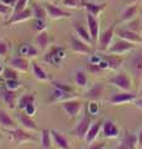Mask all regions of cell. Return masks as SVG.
<instances>
[{"label":"cell","mask_w":142,"mask_h":149,"mask_svg":"<svg viewBox=\"0 0 142 149\" xmlns=\"http://www.w3.org/2000/svg\"><path fill=\"white\" fill-rule=\"evenodd\" d=\"M5 130H6L9 141L14 144H16V146L37 142V138L34 134H31L30 130H27L25 128H14V129H5Z\"/></svg>","instance_id":"6da1fadb"},{"label":"cell","mask_w":142,"mask_h":149,"mask_svg":"<svg viewBox=\"0 0 142 149\" xmlns=\"http://www.w3.org/2000/svg\"><path fill=\"white\" fill-rule=\"evenodd\" d=\"M115 35H116V22H113L106 30L100 34L99 40H98L99 41V50L108 51L114 42Z\"/></svg>","instance_id":"7a4b0ae2"},{"label":"cell","mask_w":142,"mask_h":149,"mask_svg":"<svg viewBox=\"0 0 142 149\" xmlns=\"http://www.w3.org/2000/svg\"><path fill=\"white\" fill-rule=\"evenodd\" d=\"M61 108L66 112V114L68 116V118L74 119L80 114L82 109H83V103L79 100H67L64 102H61Z\"/></svg>","instance_id":"3957f363"},{"label":"cell","mask_w":142,"mask_h":149,"mask_svg":"<svg viewBox=\"0 0 142 149\" xmlns=\"http://www.w3.org/2000/svg\"><path fill=\"white\" fill-rule=\"evenodd\" d=\"M109 83L113 85L114 87L119 88V90L126 91V92H130L132 88V81L126 72H119L117 74H115L114 77L110 78Z\"/></svg>","instance_id":"277c9868"},{"label":"cell","mask_w":142,"mask_h":149,"mask_svg":"<svg viewBox=\"0 0 142 149\" xmlns=\"http://www.w3.org/2000/svg\"><path fill=\"white\" fill-rule=\"evenodd\" d=\"M66 57V50L63 47H52L48 52H46L43 56V61L52 66L57 67L62 63V61Z\"/></svg>","instance_id":"5b68a950"},{"label":"cell","mask_w":142,"mask_h":149,"mask_svg":"<svg viewBox=\"0 0 142 149\" xmlns=\"http://www.w3.org/2000/svg\"><path fill=\"white\" fill-rule=\"evenodd\" d=\"M91 118L89 114H84L83 117L79 119V122L75 124V127L73 128V136L78 139H85L88 130L91 127Z\"/></svg>","instance_id":"8992f818"},{"label":"cell","mask_w":142,"mask_h":149,"mask_svg":"<svg viewBox=\"0 0 142 149\" xmlns=\"http://www.w3.org/2000/svg\"><path fill=\"white\" fill-rule=\"evenodd\" d=\"M135 47H136V44L130 42V41H126V40L119 37L117 40L114 41L113 45L110 46V49L108 51L110 54H114V55H123V54H127V52H130V51L135 50Z\"/></svg>","instance_id":"52a82bcc"},{"label":"cell","mask_w":142,"mask_h":149,"mask_svg":"<svg viewBox=\"0 0 142 149\" xmlns=\"http://www.w3.org/2000/svg\"><path fill=\"white\" fill-rule=\"evenodd\" d=\"M69 44H71V49L73 52L79 54V55H91L93 49L89 44L84 42L83 40H80L78 36L71 35L69 36Z\"/></svg>","instance_id":"ba28073f"},{"label":"cell","mask_w":142,"mask_h":149,"mask_svg":"<svg viewBox=\"0 0 142 149\" xmlns=\"http://www.w3.org/2000/svg\"><path fill=\"white\" fill-rule=\"evenodd\" d=\"M31 19H34L32 9H31V8H26L25 10H22V11L14 13L12 15L5 21V25L6 26H10V25L20 24V22H25L27 20H31Z\"/></svg>","instance_id":"9c48e42d"},{"label":"cell","mask_w":142,"mask_h":149,"mask_svg":"<svg viewBox=\"0 0 142 149\" xmlns=\"http://www.w3.org/2000/svg\"><path fill=\"white\" fill-rule=\"evenodd\" d=\"M137 98V96L132 92H119V93H114V95L109 98V103L114 104V106H119V104H125V103H131L135 102Z\"/></svg>","instance_id":"30bf717a"},{"label":"cell","mask_w":142,"mask_h":149,"mask_svg":"<svg viewBox=\"0 0 142 149\" xmlns=\"http://www.w3.org/2000/svg\"><path fill=\"white\" fill-rule=\"evenodd\" d=\"M46 10H47V15L49 19H52V20H61V19H71L72 17V14L68 13L66 10H63L59 6L54 5L53 3H47L45 5Z\"/></svg>","instance_id":"8fae6325"},{"label":"cell","mask_w":142,"mask_h":149,"mask_svg":"<svg viewBox=\"0 0 142 149\" xmlns=\"http://www.w3.org/2000/svg\"><path fill=\"white\" fill-rule=\"evenodd\" d=\"M116 35L120 39H123L126 41H130V42L134 44H142V34H139V32L131 31L126 27H119L116 29Z\"/></svg>","instance_id":"7c38bea8"},{"label":"cell","mask_w":142,"mask_h":149,"mask_svg":"<svg viewBox=\"0 0 142 149\" xmlns=\"http://www.w3.org/2000/svg\"><path fill=\"white\" fill-rule=\"evenodd\" d=\"M53 146L57 149H72V144L64 134L57 129H51Z\"/></svg>","instance_id":"4fadbf2b"},{"label":"cell","mask_w":142,"mask_h":149,"mask_svg":"<svg viewBox=\"0 0 142 149\" xmlns=\"http://www.w3.org/2000/svg\"><path fill=\"white\" fill-rule=\"evenodd\" d=\"M0 98L10 109H15L17 107V101L19 100H17L16 91L8 90L6 87L3 88V90H0Z\"/></svg>","instance_id":"5bb4252c"},{"label":"cell","mask_w":142,"mask_h":149,"mask_svg":"<svg viewBox=\"0 0 142 149\" xmlns=\"http://www.w3.org/2000/svg\"><path fill=\"white\" fill-rule=\"evenodd\" d=\"M103 136L108 139H114L117 138L119 134H120V129H119L117 124L114 122L113 119H106L104 120L103 123V128H102Z\"/></svg>","instance_id":"9a60e30c"},{"label":"cell","mask_w":142,"mask_h":149,"mask_svg":"<svg viewBox=\"0 0 142 149\" xmlns=\"http://www.w3.org/2000/svg\"><path fill=\"white\" fill-rule=\"evenodd\" d=\"M86 25H88V30L90 32L91 39H93L94 42H97L100 36V22L98 20V17L86 13Z\"/></svg>","instance_id":"2e32d148"},{"label":"cell","mask_w":142,"mask_h":149,"mask_svg":"<svg viewBox=\"0 0 142 149\" xmlns=\"http://www.w3.org/2000/svg\"><path fill=\"white\" fill-rule=\"evenodd\" d=\"M9 66L15 68L16 71H19V72H27L29 68L31 67V63H30L29 58L22 57V56H15V57L10 58Z\"/></svg>","instance_id":"e0dca14e"},{"label":"cell","mask_w":142,"mask_h":149,"mask_svg":"<svg viewBox=\"0 0 142 149\" xmlns=\"http://www.w3.org/2000/svg\"><path fill=\"white\" fill-rule=\"evenodd\" d=\"M53 41H54V39H53L52 35H49L47 31H42V32H38V35L36 36L35 44H36V47L38 50L46 51L49 46H51V44Z\"/></svg>","instance_id":"ac0fdd59"},{"label":"cell","mask_w":142,"mask_h":149,"mask_svg":"<svg viewBox=\"0 0 142 149\" xmlns=\"http://www.w3.org/2000/svg\"><path fill=\"white\" fill-rule=\"evenodd\" d=\"M140 10V4H132V5L126 6L120 14V21L122 22H129L131 20L136 19L137 14H139Z\"/></svg>","instance_id":"d6986e66"},{"label":"cell","mask_w":142,"mask_h":149,"mask_svg":"<svg viewBox=\"0 0 142 149\" xmlns=\"http://www.w3.org/2000/svg\"><path fill=\"white\" fill-rule=\"evenodd\" d=\"M17 119H19L20 124L22 125V128L31 130V132H36V130H37V124H36L34 118L30 117L25 112H22V111L17 112Z\"/></svg>","instance_id":"ffe728a7"},{"label":"cell","mask_w":142,"mask_h":149,"mask_svg":"<svg viewBox=\"0 0 142 149\" xmlns=\"http://www.w3.org/2000/svg\"><path fill=\"white\" fill-rule=\"evenodd\" d=\"M83 8L86 10V13L93 15L95 17H99L102 13L106 9V3H93V1H83Z\"/></svg>","instance_id":"44dd1931"},{"label":"cell","mask_w":142,"mask_h":149,"mask_svg":"<svg viewBox=\"0 0 142 149\" xmlns=\"http://www.w3.org/2000/svg\"><path fill=\"white\" fill-rule=\"evenodd\" d=\"M104 91H105L104 85H102V83H95V85H93L85 92L84 97L88 101H99L103 97Z\"/></svg>","instance_id":"7402d4cb"},{"label":"cell","mask_w":142,"mask_h":149,"mask_svg":"<svg viewBox=\"0 0 142 149\" xmlns=\"http://www.w3.org/2000/svg\"><path fill=\"white\" fill-rule=\"evenodd\" d=\"M103 123H104V119H99L95 123L91 124V127L88 130V134H86V137H85V141L88 144H91V143H94L95 141H97V138L99 137L100 132H102Z\"/></svg>","instance_id":"603a6c76"},{"label":"cell","mask_w":142,"mask_h":149,"mask_svg":"<svg viewBox=\"0 0 142 149\" xmlns=\"http://www.w3.org/2000/svg\"><path fill=\"white\" fill-rule=\"evenodd\" d=\"M73 96H74V93H67L64 91L59 90V88L53 87L51 93H49L48 101L51 102V103H54V102H64L67 100L73 98Z\"/></svg>","instance_id":"cb8c5ba5"},{"label":"cell","mask_w":142,"mask_h":149,"mask_svg":"<svg viewBox=\"0 0 142 149\" xmlns=\"http://www.w3.org/2000/svg\"><path fill=\"white\" fill-rule=\"evenodd\" d=\"M31 71H32L34 77L37 81H41V82H51L52 81V77L49 76V73L46 72L37 62L31 63Z\"/></svg>","instance_id":"d4e9b609"},{"label":"cell","mask_w":142,"mask_h":149,"mask_svg":"<svg viewBox=\"0 0 142 149\" xmlns=\"http://www.w3.org/2000/svg\"><path fill=\"white\" fill-rule=\"evenodd\" d=\"M105 61H106L109 70H113V71H119L121 67H122V63H123V58L121 57L120 55H106L103 57Z\"/></svg>","instance_id":"484cf974"},{"label":"cell","mask_w":142,"mask_h":149,"mask_svg":"<svg viewBox=\"0 0 142 149\" xmlns=\"http://www.w3.org/2000/svg\"><path fill=\"white\" fill-rule=\"evenodd\" d=\"M73 29H74V31H75V35L79 37L80 40H83L84 42L89 44L90 46L94 44V41H93V39H91V36H90L89 30H86L82 24H79V22H75V24L73 25Z\"/></svg>","instance_id":"4316f807"},{"label":"cell","mask_w":142,"mask_h":149,"mask_svg":"<svg viewBox=\"0 0 142 149\" xmlns=\"http://www.w3.org/2000/svg\"><path fill=\"white\" fill-rule=\"evenodd\" d=\"M122 146H125L127 149H137L139 148V138H137L136 134L126 130L122 136V139L120 142Z\"/></svg>","instance_id":"83f0119b"},{"label":"cell","mask_w":142,"mask_h":149,"mask_svg":"<svg viewBox=\"0 0 142 149\" xmlns=\"http://www.w3.org/2000/svg\"><path fill=\"white\" fill-rule=\"evenodd\" d=\"M31 104H36V96L31 92L24 93L19 98V101H17V108L20 111H24L26 107H29Z\"/></svg>","instance_id":"f1b7e54d"},{"label":"cell","mask_w":142,"mask_h":149,"mask_svg":"<svg viewBox=\"0 0 142 149\" xmlns=\"http://www.w3.org/2000/svg\"><path fill=\"white\" fill-rule=\"evenodd\" d=\"M0 125L4 129H14L16 128V122L6 111L0 109Z\"/></svg>","instance_id":"f546056e"},{"label":"cell","mask_w":142,"mask_h":149,"mask_svg":"<svg viewBox=\"0 0 142 149\" xmlns=\"http://www.w3.org/2000/svg\"><path fill=\"white\" fill-rule=\"evenodd\" d=\"M19 54L22 57H26V58H34L38 55V50L37 47H35L34 45H29V44H22L19 49Z\"/></svg>","instance_id":"4dcf8cb0"},{"label":"cell","mask_w":142,"mask_h":149,"mask_svg":"<svg viewBox=\"0 0 142 149\" xmlns=\"http://www.w3.org/2000/svg\"><path fill=\"white\" fill-rule=\"evenodd\" d=\"M131 66L136 76L141 77L142 76V50L135 54L134 57L131 58Z\"/></svg>","instance_id":"1f68e13d"},{"label":"cell","mask_w":142,"mask_h":149,"mask_svg":"<svg viewBox=\"0 0 142 149\" xmlns=\"http://www.w3.org/2000/svg\"><path fill=\"white\" fill-rule=\"evenodd\" d=\"M74 82L78 87L85 88L88 86V77H86V72L84 70H77L74 72Z\"/></svg>","instance_id":"d6a6232c"},{"label":"cell","mask_w":142,"mask_h":149,"mask_svg":"<svg viewBox=\"0 0 142 149\" xmlns=\"http://www.w3.org/2000/svg\"><path fill=\"white\" fill-rule=\"evenodd\" d=\"M31 9H32V13H34V19H38V20H46L47 17V10L46 8L40 5L37 3H32L31 5Z\"/></svg>","instance_id":"836d02e7"},{"label":"cell","mask_w":142,"mask_h":149,"mask_svg":"<svg viewBox=\"0 0 142 149\" xmlns=\"http://www.w3.org/2000/svg\"><path fill=\"white\" fill-rule=\"evenodd\" d=\"M53 141H52V134L49 129H42L41 130V146L43 149H49L52 147Z\"/></svg>","instance_id":"e575fe53"},{"label":"cell","mask_w":142,"mask_h":149,"mask_svg":"<svg viewBox=\"0 0 142 149\" xmlns=\"http://www.w3.org/2000/svg\"><path fill=\"white\" fill-rule=\"evenodd\" d=\"M126 29L135 31V32H139V34H142V21L140 19H134V20L127 22Z\"/></svg>","instance_id":"d590c367"},{"label":"cell","mask_w":142,"mask_h":149,"mask_svg":"<svg viewBox=\"0 0 142 149\" xmlns=\"http://www.w3.org/2000/svg\"><path fill=\"white\" fill-rule=\"evenodd\" d=\"M14 13V8L8 5V4L0 1V16H3L4 19H9Z\"/></svg>","instance_id":"8d00e7d4"},{"label":"cell","mask_w":142,"mask_h":149,"mask_svg":"<svg viewBox=\"0 0 142 149\" xmlns=\"http://www.w3.org/2000/svg\"><path fill=\"white\" fill-rule=\"evenodd\" d=\"M3 76L5 80H19V71H16L15 68L12 67H5L3 72Z\"/></svg>","instance_id":"74e56055"},{"label":"cell","mask_w":142,"mask_h":149,"mask_svg":"<svg viewBox=\"0 0 142 149\" xmlns=\"http://www.w3.org/2000/svg\"><path fill=\"white\" fill-rule=\"evenodd\" d=\"M10 49H11V42L10 41L0 39V58L6 57V55L9 54Z\"/></svg>","instance_id":"f35d334b"},{"label":"cell","mask_w":142,"mask_h":149,"mask_svg":"<svg viewBox=\"0 0 142 149\" xmlns=\"http://www.w3.org/2000/svg\"><path fill=\"white\" fill-rule=\"evenodd\" d=\"M84 0H62V4L69 9H80L83 8Z\"/></svg>","instance_id":"ab89813d"},{"label":"cell","mask_w":142,"mask_h":149,"mask_svg":"<svg viewBox=\"0 0 142 149\" xmlns=\"http://www.w3.org/2000/svg\"><path fill=\"white\" fill-rule=\"evenodd\" d=\"M100 112V104L98 101H90L88 104V114L89 116H98Z\"/></svg>","instance_id":"60d3db41"},{"label":"cell","mask_w":142,"mask_h":149,"mask_svg":"<svg viewBox=\"0 0 142 149\" xmlns=\"http://www.w3.org/2000/svg\"><path fill=\"white\" fill-rule=\"evenodd\" d=\"M52 86L56 87V88H59V90L64 91L67 93H74V90H73V87L66 85V83H62V82H56V81H51Z\"/></svg>","instance_id":"b9f144b4"},{"label":"cell","mask_w":142,"mask_h":149,"mask_svg":"<svg viewBox=\"0 0 142 149\" xmlns=\"http://www.w3.org/2000/svg\"><path fill=\"white\" fill-rule=\"evenodd\" d=\"M5 87L8 88V90L16 91V90H19V88L21 87V83H20L19 80H6V82H5Z\"/></svg>","instance_id":"7bdbcfd3"},{"label":"cell","mask_w":142,"mask_h":149,"mask_svg":"<svg viewBox=\"0 0 142 149\" xmlns=\"http://www.w3.org/2000/svg\"><path fill=\"white\" fill-rule=\"evenodd\" d=\"M32 29L36 30L37 32L46 31V20H38V19H35V22H34V25H32Z\"/></svg>","instance_id":"ee69618b"},{"label":"cell","mask_w":142,"mask_h":149,"mask_svg":"<svg viewBox=\"0 0 142 149\" xmlns=\"http://www.w3.org/2000/svg\"><path fill=\"white\" fill-rule=\"evenodd\" d=\"M27 3H29V0H17L15 6H14V13H19V11L25 10L27 8Z\"/></svg>","instance_id":"f6af8a7d"},{"label":"cell","mask_w":142,"mask_h":149,"mask_svg":"<svg viewBox=\"0 0 142 149\" xmlns=\"http://www.w3.org/2000/svg\"><path fill=\"white\" fill-rule=\"evenodd\" d=\"M88 71L91 72V73H94V74H98V73H103L104 70L100 67V65H93V63H90L89 67H88Z\"/></svg>","instance_id":"bcb514c9"},{"label":"cell","mask_w":142,"mask_h":149,"mask_svg":"<svg viewBox=\"0 0 142 149\" xmlns=\"http://www.w3.org/2000/svg\"><path fill=\"white\" fill-rule=\"evenodd\" d=\"M25 113H27L30 116V117H34V116L36 114V112H37V108H36V104H31L29 107H26V108L24 109Z\"/></svg>","instance_id":"7dc6e473"},{"label":"cell","mask_w":142,"mask_h":149,"mask_svg":"<svg viewBox=\"0 0 142 149\" xmlns=\"http://www.w3.org/2000/svg\"><path fill=\"white\" fill-rule=\"evenodd\" d=\"M105 147H106V143H104V142H99V143L94 142V143H91L86 149H105Z\"/></svg>","instance_id":"c3c4849f"},{"label":"cell","mask_w":142,"mask_h":149,"mask_svg":"<svg viewBox=\"0 0 142 149\" xmlns=\"http://www.w3.org/2000/svg\"><path fill=\"white\" fill-rule=\"evenodd\" d=\"M103 57H100V56H97V55H91L90 58H89V62L93 63V65H99L100 62H102Z\"/></svg>","instance_id":"681fc988"},{"label":"cell","mask_w":142,"mask_h":149,"mask_svg":"<svg viewBox=\"0 0 142 149\" xmlns=\"http://www.w3.org/2000/svg\"><path fill=\"white\" fill-rule=\"evenodd\" d=\"M137 138H139V149H142V128H141Z\"/></svg>","instance_id":"f907efd6"},{"label":"cell","mask_w":142,"mask_h":149,"mask_svg":"<svg viewBox=\"0 0 142 149\" xmlns=\"http://www.w3.org/2000/svg\"><path fill=\"white\" fill-rule=\"evenodd\" d=\"M134 103H135L136 107H139V108L142 109V97H141V98H136V101L134 102Z\"/></svg>","instance_id":"816d5d0a"},{"label":"cell","mask_w":142,"mask_h":149,"mask_svg":"<svg viewBox=\"0 0 142 149\" xmlns=\"http://www.w3.org/2000/svg\"><path fill=\"white\" fill-rule=\"evenodd\" d=\"M142 0H125L126 4H129V5H132V4H140Z\"/></svg>","instance_id":"f5cc1de1"},{"label":"cell","mask_w":142,"mask_h":149,"mask_svg":"<svg viewBox=\"0 0 142 149\" xmlns=\"http://www.w3.org/2000/svg\"><path fill=\"white\" fill-rule=\"evenodd\" d=\"M115 149H127V148H126L125 146H122V144L120 143V144H119V146H117V147H116Z\"/></svg>","instance_id":"db71d44e"},{"label":"cell","mask_w":142,"mask_h":149,"mask_svg":"<svg viewBox=\"0 0 142 149\" xmlns=\"http://www.w3.org/2000/svg\"><path fill=\"white\" fill-rule=\"evenodd\" d=\"M4 70H5V68H4V67L1 66V63H0V74H3V72H4Z\"/></svg>","instance_id":"11a10c76"},{"label":"cell","mask_w":142,"mask_h":149,"mask_svg":"<svg viewBox=\"0 0 142 149\" xmlns=\"http://www.w3.org/2000/svg\"><path fill=\"white\" fill-rule=\"evenodd\" d=\"M140 96H141V97H142V90H141V91H140Z\"/></svg>","instance_id":"9f6ffc18"},{"label":"cell","mask_w":142,"mask_h":149,"mask_svg":"<svg viewBox=\"0 0 142 149\" xmlns=\"http://www.w3.org/2000/svg\"><path fill=\"white\" fill-rule=\"evenodd\" d=\"M47 1H49V3H52V1H54V0H47Z\"/></svg>","instance_id":"6f0895ef"},{"label":"cell","mask_w":142,"mask_h":149,"mask_svg":"<svg viewBox=\"0 0 142 149\" xmlns=\"http://www.w3.org/2000/svg\"><path fill=\"white\" fill-rule=\"evenodd\" d=\"M1 139H3V136H1V134H0V141H1Z\"/></svg>","instance_id":"680465c9"},{"label":"cell","mask_w":142,"mask_h":149,"mask_svg":"<svg viewBox=\"0 0 142 149\" xmlns=\"http://www.w3.org/2000/svg\"><path fill=\"white\" fill-rule=\"evenodd\" d=\"M141 21H142V10H141Z\"/></svg>","instance_id":"91938a15"}]
</instances>
